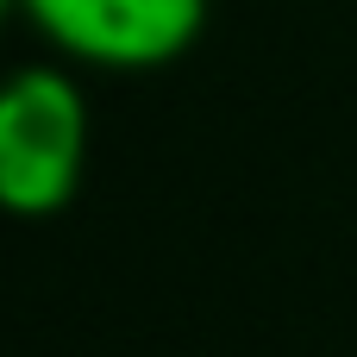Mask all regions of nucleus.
I'll use <instances>...</instances> for the list:
<instances>
[{"instance_id": "f257e3e1", "label": "nucleus", "mask_w": 357, "mask_h": 357, "mask_svg": "<svg viewBox=\"0 0 357 357\" xmlns=\"http://www.w3.org/2000/svg\"><path fill=\"white\" fill-rule=\"evenodd\" d=\"M94 113L69 63H19L0 75V213L50 220L82 195Z\"/></svg>"}, {"instance_id": "f03ea898", "label": "nucleus", "mask_w": 357, "mask_h": 357, "mask_svg": "<svg viewBox=\"0 0 357 357\" xmlns=\"http://www.w3.org/2000/svg\"><path fill=\"white\" fill-rule=\"evenodd\" d=\"M19 13L69 69L151 75L201 44L213 0H19Z\"/></svg>"}, {"instance_id": "7ed1b4c3", "label": "nucleus", "mask_w": 357, "mask_h": 357, "mask_svg": "<svg viewBox=\"0 0 357 357\" xmlns=\"http://www.w3.org/2000/svg\"><path fill=\"white\" fill-rule=\"evenodd\" d=\"M13 13H19V0H0V25H6V19H13Z\"/></svg>"}]
</instances>
